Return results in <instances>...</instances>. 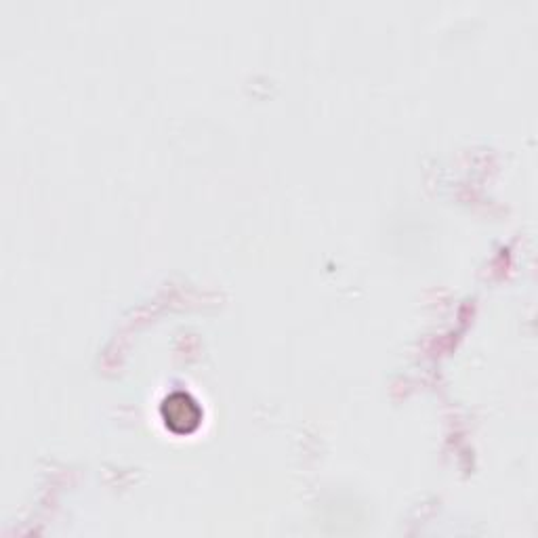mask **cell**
<instances>
[{"label":"cell","mask_w":538,"mask_h":538,"mask_svg":"<svg viewBox=\"0 0 538 538\" xmlns=\"http://www.w3.org/2000/svg\"><path fill=\"white\" fill-rule=\"evenodd\" d=\"M162 417L167 421V427L173 429L175 433H190L200 425L202 410L188 393L177 391L164 400Z\"/></svg>","instance_id":"1"}]
</instances>
